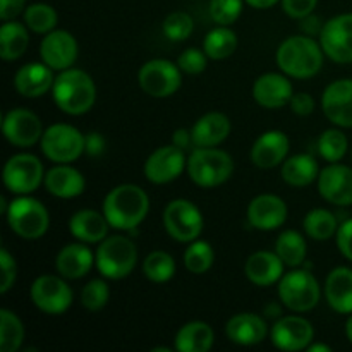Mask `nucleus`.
Segmentation results:
<instances>
[{"label": "nucleus", "instance_id": "obj_1", "mask_svg": "<svg viewBox=\"0 0 352 352\" xmlns=\"http://www.w3.org/2000/svg\"><path fill=\"white\" fill-rule=\"evenodd\" d=\"M150 198L136 184H120L103 199V215L116 230H133L146 219Z\"/></svg>", "mask_w": 352, "mask_h": 352}, {"label": "nucleus", "instance_id": "obj_2", "mask_svg": "<svg viewBox=\"0 0 352 352\" xmlns=\"http://www.w3.org/2000/svg\"><path fill=\"white\" fill-rule=\"evenodd\" d=\"M54 102L69 116H81L91 110L96 102V86L88 72L81 69H65L55 78L52 88Z\"/></svg>", "mask_w": 352, "mask_h": 352}, {"label": "nucleus", "instance_id": "obj_3", "mask_svg": "<svg viewBox=\"0 0 352 352\" xmlns=\"http://www.w3.org/2000/svg\"><path fill=\"white\" fill-rule=\"evenodd\" d=\"M323 55L325 52L316 40L306 34H298L282 41L277 50V64L285 76L309 79L322 69Z\"/></svg>", "mask_w": 352, "mask_h": 352}, {"label": "nucleus", "instance_id": "obj_4", "mask_svg": "<svg viewBox=\"0 0 352 352\" xmlns=\"http://www.w3.org/2000/svg\"><path fill=\"white\" fill-rule=\"evenodd\" d=\"M234 160L219 148H195L188 158V174L199 188H217L230 179Z\"/></svg>", "mask_w": 352, "mask_h": 352}, {"label": "nucleus", "instance_id": "obj_5", "mask_svg": "<svg viewBox=\"0 0 352 352\" xmlns=\"http://www.w3.org/2000/svg\"><path fill=\"white\" fill-rule=\"evenodd\" d=\"M138 263V248L129 237L109 236L98 244L95 265L100 274L110 280L131 275Z\"/></svg>", "mask_w": 352, "mask_h": 352}, {"label": "nucleus", "instance_id": "obj_6", "mask_svg": "<svg viewBox=\"0 0 352 352\" xmlns=\"http://www.w3.org/2000/svg\"><path fill=\"white\" fill-rule=\"evenodd\" d=\"M6 217L10 230L23 239H40L50 227L47 208L38 199L30 198L28 195L12 199Z\"/></svg>", "mask_w": 352, "mask_h": 352}, {"label": "nucleus", "instance_id": "obj_7", "mask_svg": "<svg viewBox=\"0 0 352 352\" xmlns=\"http://www.w3.org/2000/svg\"><path fill=\"white\" fill-rule=\"evenodd\" d=\"M320 284L309 270H292L278 282L282 305L294 313H308L320 302Z\"/></svg>", "mask_w": 352, "mask_h": 352}, {"label": "nucleus", "instance_id": "obj_8", "mask_svg": "<svg viewBox=\"0 0 352 352\" xmlns=\"http://www.w3.org/2000/svg\"><path fill=\"white\" fill-rule=\"evenodd\" d=\"M41 151L55 164H72L85 153L86 136L71 124H54L41 136Z\"/></svg>", "mask_w": 352, "mask_h": 352}, {"label": "nucleus", "instance_id": "obj_9", "mask_svg": "<svg viewBox=\"0 0 352 352\" xmlns=\"http://www.w3.org/2000/svg\"><path fill=\"white\" fill-rule=\"evenodd\" d=\"M3 184L14 195H30L36 191L45 181L43 164L30 153H17L7 160L3 167Z\"/></svg>", "mask_w": 352, "mask_h": 352}, {"label": "nucleus", "instance_id": "obj_10", "mask_svg": "<svg viewBox=\"0 0 352 352\" xmlns=\"http://www.w3.org/2000/svg\"><path fill=\"white\" fill-rule=\"evenodd\" d=\"M164 226L168 236L179 243H192L201 234L203 215L188 199H172L164 210Z\"/></svg>", "mask_w": 352, "mask_h": 352}, {"label": "nucleus", "instance_id": "obj_11", "mask_svg": "<svg viewBox=\"0 0 352 352\" xmlns=\"http://www.w3.org/2000/svg\"><path fill=\"white\" fill-rule=\"evenodd\" d=\"M138 82L146 95L155 96V98H167L181 88V69L170 60L153 58L140 69Z\"/></svg>", "mask_w": 352, "mask_h": 352}, {"label": "nucleus", "instance_id": "obj_12", "mask_svg": "<svg viewBox=\"0 0 352 352\" xmlns=\"http://www.w3.org/2000/svg\"><path fill=\"white\" fill-rule=\"evenodd\" d=\"M67 278L41 275L31 284V301L45 315H64L72 305V289Z\"/></svg>", "mask_w": 352, "mask_h": 352}, {"label": "nucleus", "instance_id": "obj_13", "mask_svg": "<svg viewBox=\"0 0 352 352\" xmlns=\"http://www.w3.org/2000/svg\"><path fill=\"white\" fill-rule=\"evenodd\" d=\"M320 45L330 60L337 64L352 62V12L327 21L320 34Z\"/></svg>", "mask_w": 352, "mask_h": 352}, {"label": "nucleus", "instance_id": "obj_14", "mask_svg": "<svg viewBox=\"0 0 352 352\" xmlns=\"http://www.w3.org/2000/svg\"><path fill=\"white\" fill-rule=\"evenodd\" d=\"M2 131L6 140L17 148L34 146L45 133L40 117L28 109L9 110L3 116Z\"/></svg>", "mask_w": 352, "mask_h": 352}, {"label": "nucleus", "instance_id": "obj_15", "mask_svg": "<svg viewBox=\"0 0 352 352\" xmlns=\"http://www.w3.org/2000/svg\"><path fill=\"white\" fill-rule=\"evenodd\" d=\"M188 168V158L184 150L175 144L155 150L144 164V177L153 184H167L175 181Z\"/></svg>", "mask_w": 352, "mask_h": 352}, {"label": "nucleus", "instance_id": "obj_16", "mask_svg": "<svg viewBox=\"0 0 352 352\" xmlns=\"http://www.w3.org/2000/svg\"><path fill=\"white\" fill-rule=\"evenodd\" d=\"M315 330L313 325L302 316H284L277 320L270 330V339L277 349L298 352L308 349L313 342Z\"/></svg>", "mask_w": 352, "mask_h": 352}, {"label": "nucleus", "instance_id": "obj_17", "mask_svg": "<svg viewBox=\"0 0 352 352\" xmlns=\"http://www.w3.org/2000/svg\"><path fill=\"white\" fill-rule=\"evenodd\" d=\"M40 57L54 71H65L78 58V41L65 30L50 31L40 43Z\"/></svg>", "mask_w": 352, "mask_h": 352}, {"label": "nucleus", "instance_id": "obj_18", "mask_svg": "<svg viewBox=\"0 0 352 352\" xmlns=\"http://www.w3.org/2000/svg\"><path fill=\"white\" fill-rule=\"evenodd\" d=\"M318 191L325 201L337 206L352 205V168L347 165L330 164L318 175Z\"/></svg>", "mask_w": 352, "mask_h": 352}, {"label": "nucleus", "instance_id": "obj_19", "mask_svg": "<svg viewBox=\"0 0 352 352\" xmlns=\"http://www.w3.org/2000/svg\"><path fill=\"white\" fill-rule=\"evenodd\" d=\"M327 119L339 127H352V79L330 82L322 95Z\"/></svg>", "mask_w": 352, "mask_h": 352}, {"label": "nucleus", "instance_id": "obj_20", "mask_svg": "<svg viewBox=\"0 0 352 352\" xmlns=\"http://www.w3.org/2000/svg\"><path fill=\"white\" fill-rule=\"evenodd\" d=\"M287 220V205L275 195H260L251 199L248 206V222L263 232L282 227Z\"/></svg>", "mask_w": 352, "mask_h": 352}, {"label": "nucleus", "instance_id": "obj_21", "mask_svg": "<svg viewBox=\"0 0 352 352\" xmlns=\"http://www.w3.org/2000/svg\"><path fill=\"white\" fill-rule=\"evenodd\" d=\"M292 85L284 74L267 72L260 76L253 85V96L263 109H282L292 98Z\"/></svg>", "mask_w": 352, "mask_h": 352}, {"label": "nucleus", "instance_id": "obj_22", "mask_svg": "<svg viewBox=\"0 0 352 352\" xmlns=\"http://www.w3.org/2000/svg\"><path fill=\"white\" fill-rule=\"evenodd\" d=\"M284 261L272 251H256L244 265V274L251 284L258 287H270L284 277Z\"/></svg>", "mask_w": 352, "mask_h": 352}, {"label": "nucleus", "instance_id": "obj_23", "mask_svg": "<svg viewBox=\"0 0 352 352\" xmlns=\"http://www.w3.org/2000/svg\"><path fill=\"white\" fill-rule=\"evenodd\" d=\"M291 141L282 131H268L254 141L251 148V160L260 168H274L285 162Z\"/></svg>", "mask_w": 352, "mask_h": 352}, {"label": "nucleus", "instance_id": "obj_24", "mask_svg": "<svg viewBox=\"0 0 352 352\" xmlns=\"http://www.w3.org/2000/svg\"><path fill=\"white\" fill-rule=\"evenodd\" d=\"M93 265H95V254L81 241L64 246L55 258V268L58 275L67 280L82 278L89 274Z\"/></svg>", "mask_w": 352, "mask_h": 352}, {"label": "nucleus", "instance_id": "obj_25", "mask_svg": "<svg viewBox=\"0 0 352 352\" xmlns=\"http://www.w3.org/2000/svg\"><path fill=\"white\" fill-rule=\"evenodd\" d=\"M54 69L41 62H30L17 71L14 86L26 98H38L54 88Z\"/></svg>", "mask_w": 352, "mask_h": 352}, {"label": "nucleus", "instance_id": "obj_26", "mask_svg": "<svg viewBox=\"0 0 352 352\" xmlns=\"http://www.w3.org/2000/svg\"><path fill=\"white\" fill-rule=\"evenodd\" d=\"M226 336L237 346H256L267 339L268 327L265 320L254 313H239L227 322Z\"/></svg>", "mask_w": 352, "mask_h": 352}, {"label": "nucleus", "instance_id": "obj_27", "mask_svg": "<svg viewBox=\"0 0 352 352\" xmlns=\"http://www.w3.org/2000/svg\"><path fill=\"white\" fill-rule=\"evenodd\" d=\"M43 184L50 195L62 199L78 198L86 189V181L81 172L69 164H57V167L50 168L45 174Z\"/></svg>", "mask_w": 352, "mask_h": 352}, {"label": "nucleus", "instance_id": "obj_28", "mask_svg": "<svg viewBox=\"0 0 352 352\" xmlns=\"http://www.w3.org/2000/svg\"><path fill=\"white\" fill-rule=\"evenodd\" d=\"M230 120L222 112H208L199 117L191 129L192 144L196 148H213L227 140L230 134Z\"/></svg>", "mask_w": 352, "mask_h": 352}, {"label": "nucleus", "instance_id": "obj_29", "mask_svg": "<svg viewBox=\"0 0 352 352\" xmlns=\"http://www.w3.org/2000/svg\"><path fill=\"white\" fill-rule=\"evenodd\" d=\"M110 223L103 213L96 210H79L69 220V230L78 241L86 244L102 243L105 237H109Z\"/></svg>", "mask_w": 352, "mask_h": 352}, {"label": "nucleus", "instance_id": "obj_30", "mask_svg": "<svg viewBox=\"0 0 352 352\" xmlns=\"http://www.w3.org/2000/svg\"><path fill=\"white\" fill-rule=\"evenodd\" d=\"M325 298L330 308L339 315L352 313V270L337 267L325 280Z\"/></svg>", "mask_w": 352, "mask_h": 352}, {"label": "nucleus", "instance_id": "obj_31", "mask_svg": "<svg viewBox=\"0 0 352 352\" xmlns=\"http://www.w3.org/2000/svg\"><path fill=\"white\" fill-rule=\"evenodd\" d=\"M215 333L206 322H189L179 329L174 349L179 352H208L213 347Z\"/></svg>", "mask_w": 352, "mask_h": 352}, {"label": "nucleus", "instance_id": "obj_32", "mask_svg": "<svg viewBox=\"0 0 352 352\" xmlns=\"http://www.w3.org/2000/svg\"><path fill=\"white\" fill-rule=\"evenodd\" d=\"M320 167L308 153L294 155L282 165V179L292 188H306L318 179Z\"/></svg>", "mask_w": 352, "mask_h": 352}, {"label": "nucleus", "instance_id": "obj_33", "mask_svg": "<svg viewBox=\"0 0 352 352\" xmlns=\"http://www.w3.org/2000/svg\"><path fill=\"white\" fill-rule=\"evenodd\" d=\"M30 28L16 21H3L0 28V57L3 60H17L30 45Z\"/></svg>", "mask_w": 352, "mask_h": 352}, {"label": "nucleus", "instance_id": "obj_34", "mask_svg": "<svg viewBox=\"0 0 352 352\" xmlns=\"http://www.w3.org/2000/svg\"><path fill=\"white\" fill-rule=\"evenodd\" d=\"M306 241L298 230H284L275 243V253L280 256L285 267L298 268L306 260Z\"/></svg>", "mask_w": 352, "mask_h": 352}, {"label": "nucleus", "instance_id": "obj_35", "mask_svg": "<svg viewBox=\"0 0 352 352\" xmlns=\"http://www.w3.org/2000/svg\"><path fill=\"white\" fill-rule=\"evenodd\" d=\"M237 48V34L229 26H219L210 31L203 40V50L213 60L230 57Z\"/></svg>", "mask_w": 352, "mask_h": 352}, {"label": "nucleus", "instance_id": "obj_36", "mask_svg": "<svg viewBox=\"0 0 352 352\" xmlns=\"http://www.w3.org/2000/svg\"><path fill=\"white\" fill-rule=\"evenodd\" d=\"M302 229L306 236L315 241H329L339 230L336 215L325 208H315L306 213L302 220Z\"/></svg>", "mask_w": 352, "mask_h": 352}, {"label": "nucleus", "instance_id": "obj_37", "mask_svg": "<svg viewBox=\"0 0 352 352\" xmlns=\"http://www.w3.org/2000/svg\"><path fill=\"white\" fill-rule=\"evenodd\" d=\"M24 342V327L16 313L10 309L0 311V351L17 352Z\"/></svg>", "mask_w": 352, "mask_h": 352}, {"label": "nucleus", "instance_id": "obj_38", "mask_svg": "<svg viewBox=\"0 0 352 352\" xmlns=\"http://www.w3.org/2000/svg\"><path fill=\"white\" fill-rule=\"evenodd\" d=\"M143 274L153 284H165L175 275V260L165 251H153L144 258Z\"/></svg>", "mask_w": 352, "mask_h": 352}, {"label": "nucleus", "instance_id": "obj_39", "mask_svg": "<svg viewBox=\"0 0 352 352\" xmlns=\"http://www.w3.org/2000/svg\"><path fill=\"white\" fill-rule=\"evenodd\" d=\"M57 10L48 3H31L24 9V24L33 33L47 34L57 26Z\"/></svg>", "mask_w": 352, "mask_h": 352}, {"label": "nucleus", "instance_id": "obj_40", "mask_svg": "<svg viewBox=\"0 0 352 352\" xmlns=\"http://www.w3.org/2000/svg\"><path fill=\"white\" fill-rule=\"evenodd\" d=\"M213 261H215V253L206 241H192L184 253L186 268L195 275L206 274L213 267Z\"/></svg>", "mask_w": 352, "mask_h": 352}, {"label": "nucleus", "instance_id": "obj_41", "mask_svg": "<svg viewBox=\"0 0 352 352\" xmlns=\"http://www.w3.org/2000/svg\"><path fill=\"white\" fill-rule=\"evenodd\" d=\"M318 153L323 160L336 164L347 153V138L340 129H327L318 138Z\"/></svg>", "mask_w": 352, "mask_h": 352}, {"label": "nucleus", "instance_id": "obj_42", "mask_svg": "<svg viewBox=\"0 0 352 352\" xmlns=\"http://www.w3.org/2000/svg\"><path fill=\"white\" fill-rule=\"evenodd\" d=\"M110 299V287L102 278L88 282L81 291V305L88 309L89 313L102 311Z\"/></svg>", "mask_w": 352, "mask_h": 352}, {"label": "nucleus", "instance_id": "obj_43", "mask_svg": "<svg viewBox=\"0 0 352 352\" xmlns=\"http://www.w3.org/2000/svg\"><path fill=\"white\" fill-rule=\"evenodd\" d=\"M244 0H212L210 16L219 26H230L239 19Z\"/></svg>", "mask_w": 352, "mask_h": 352}, {"label": "nucleus", "instance_id": "obj_44", "mask_svg": "<svg viewBox=\"0 0 352 352\" xmlns=\"http://www.w3.org/2000/svg\"><path fill=\"white\" fill-rule=\"evenodd\" d=\"M195 30L191 16L186 12H172L164 21V33L172 41H184Z\"/></svg>", "mask_w": 352, "mask_h": 352}, {"label": "nucleus", "instance_id": "obj_45", "mask_svg": "<svg viewBox=\"0 0 352 352\" xmlns=\"http://www.w3.org/2000/svg\"><path fill=\"white\" fill-rule=\"evenodd\" d=\"M206 57L205 50L199 48H188L182 52L177 58V65L186 74H201L206 69Z\"/></svg>", "mask_w": 352, "mask_h": 352}, {"label": "nucleus", "instance_id": "obj_46", "mask_svg": "<svg viewBox=\"0 0 352 352\" xmlns=\"http://www.w3.org/2000/svg\"><path fill=\"white\" fill-rule=\"evenodd\" d=\"M0 267H2V282H0V292L6 294L12 289L14 282H16L17 277V263L14 260L12 254L2 248L0 250Z\"/></svg>", "mask_w": 352, "mask_h": 352}, {"label": "nucleus", "instance_id": "obj_47", "mask_svg": "<svg viewBox=\"0 0 352 352\" xmlns=\"http://www.w3.org/2000/svg\"><path fill=\"white\" fill-rule=\"evenodd\" d=\"M318 0H282V9L292 19H302L315 10Z\"/></svg>", "mask_w": 352, "mask_h": 352}, {"label": "nucleus", "instance_id": "obj_48", "mask_svg": "<svg viewBox=\"0 0 352 352\" xmlns=\"http://www.w3.org/2000/svg\"><path fill=\"white\" fill-rule=\"evenodd\" d=\"M337 246L339 251L352 261V219L346 220L344 223H340L339 230H337Z\"/></svg>", "mask_w": 352, "mask_h": 352}, {"label": "nucleus", "instance_id": "obj_49", "mask_svg": "<svg viewBox=\"0 0 352 352\" xmlns=\"http://www.w3.org/2000/svg\"><path fill=\"white\" fill-rule=\"evenodd\" d=\"M289 105H291L292 112L296 116L308 117L315 110V100H313V96L309 93H296V95H292Z\"/></svg>", "mask_w": 352, "mask_h": 352}, {"label": "nucleus", "instance_id": "obj_50", "mask_svg": "<svg viewBox=\"0 0 352 352\" xmlns=\"http://www.w3.org/2000/svg\"><path fill=\"white\" fill-rule=\"evenodd\" d=\"M26 9V0H0V17L2 21H12Z\"/></svg>", "mask_w": 352, "mask_h": 352}, {"label": "nucleus", "instance_id": "obj_51", "mask_svg": "<svg viewBox=\"0 0 352 352\" xmlns=\"http://www.w3.org/2000/svg\"><path fill=\"white\" fill-rule=\"evenodd\" d=\"M301 23H299V28H301L302 33L306 34V36H316V34H322V30L323 26H325V23H323L322 19H320L318 16H315V14H309V16L302 17V19H299Z\"/></svg>", "mask_w": 352, "mask_h": 352}, {"label": "nucleus", "instance_id": "obj_52", "mask_svg": "<svg viewBox=\"0 0 352 352\" xmlns=\"http://www.w3.org/2000/svg\"><path fill=\"white\" fill-rule=\"evenodd\" d=\"M85 151L89 157H100L105 151V140L100 133H91L86 136Z\"/></svg>", "mask_w": 352, "mask_h": 352}, {"label": "nucleus", "instance_id": "obj_53", "mask_svg": "<svg viewBox=\"0 0 352 352\" xmlns=\"http://www.w3.org/2000/svg\"><path fill=\"white\" fill-rule=\"evenodd\" d=\"M191 143H192V136H191V131L188 129H177L174 133V136H172V144L182 148V150L189 148V144Z\"/></svg>", "mask_w": 352, "mask_h": 352}, {"label": "nucleus", "instance_id": "obj_54", "mask_svg": "<svg viewBox=\"0 0 352 352\" xmlns=\"http://www.w3.org/2000/svg\"><path fill=\"white\" fill-rule=\"evenodd\" d=\"M244 2H248V6L254 7V9H270L278 0H244Z\"/></svg>", "mask_w": 352, "mask_h": 352}, {"label": "nucleus", "instance_id": "obj_55", "mask_svg": "<svg viewBox=\"0 0 352 352\" xmlns=\"http://www.w3.org/2000/svg\"><path fill=\"white\" fill-rule=\"evenodd\" d=\"M308 352H332L329 346H323V344H309Z\"/></svg>", "mask_w": 352, "mask_h": 352}, {"label": "nucleus", "instance_id": "obj_56", "mask_svg": "<svg viewBox=\"0 0 352 352\" xmlns=\"http://www.w3.org/2000/svg\"><path fill=\"white\" fill-rule=\"evenodd\" d=\"M346 333H347V339H349L352 344V313L349 315V320H347L346 323Z\"/></svg>", "mask_w": 352, "mask_h": 352}, {"label": "nucleus", "instance_id": "obj_57", "mask_svg": "<svg viewBox=\"0 0 352 352\" xmlns=\"http://www.w3.org/2000/svg\"><path fill=\"white\" fill-rule=\"evenodd\" d=\"M153 352H170L168 347H157V349H153Z\"/></svg>", "mask_w": 352, "mask_h": 352}]
</instances>
